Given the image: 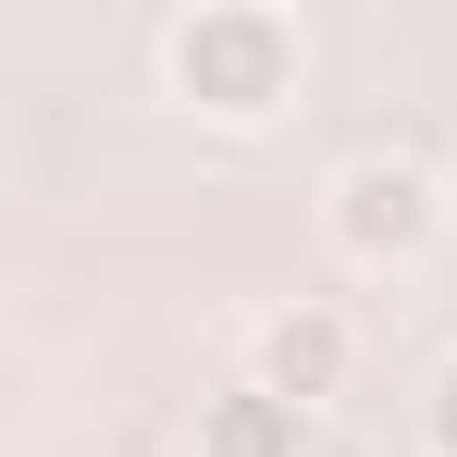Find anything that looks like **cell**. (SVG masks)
Wrapping results in <instances>:
<instances>
[{"mask_svg": "<svg viewBox=\"0 0 457 457\" xmlns=\"http://www.w3.org/2000/svg\"><path fill=\"white\" fill-rule=\"evenodd\" d=\"M173 87H186L211 124H260V112H285V87H297V25L260 12V0H211V12L173 25Z\"/></svg>", "mask_w": 457, "mask_h": 457, "instance_id": "1", "label": "cell"}, {"mask_svg": "<svg viewBox=\"0 0 457 457\" xmlns=\"http://www.w3.org/2000/svg\"><path fill=\"white\" fill-rule=\"evenodd\" d=\"M433 223H445V186H433L420 161L371 149V161H346V173H334V247H346V260L395 272V260H420V247H433Z\"/></svg>", "mask_w": 457, "mask_h": 457, "instance_id": "2", "label": "cell"}, {"mask_svg": "<svg viewBox=\"0 0 457 457\" xmlns=\"http://www.w3.org/2000/svg\"><path fill=\"white\" fill-rule=\"evenodd\" d=\"M346 359H359V346H346L334 309H272V321H260V371H247V383H272L285 408H321V395H346Z\"/></svg>", "mask_w": 457, "mask_h": 457, "instance_id": "3", "label": "cell"}, {"mask_svg": "<svg viewBox=\"0 0 457 457\" xmlns=\"http://www.w3.org/2000/svg\"><path fill=\"white\" fill-rule=\"evenodd\" d=\"M198 457H309V408H285L272 383H235L198 408Z\"/></svg>", "mask_w": 457, "mask_h": 457, "instance_id": "4", "label": "cell"}, {"mask_svg": "<svg viewBox=\"0 0 457 457\" xmlns=\"http://www.w3.org/2000/svg\"><path fill=\"white\" fill-rule=\"evenodd\" d=\"M433 457H457V359H445V383H433Z\"/></svg>", "mask_w": 457, "mask_h": 457, "instance_id": "5", "label": "cell"}, {"mask_svg": "<svg viewBox=\"0 0 457 457\" xmlns=\"http://www.w3.org/2000/svg\"><path fill=\"white\" fill-rule=\"evenodd\" d=\"M445 211H457V173H445Z\"/></svg>", "mask_w": 457, "mask_h": 457, "instance_id": "6", "label": "cell"}]
</instances>
